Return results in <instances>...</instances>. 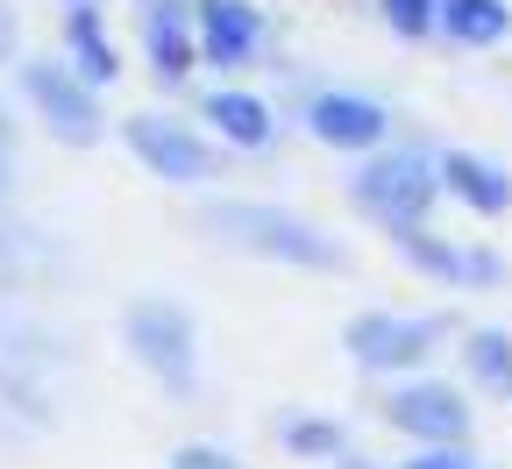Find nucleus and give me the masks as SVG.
<instances>
[{
	"label": "nucleus",
	"mask_w": 512,
	"mask_h": 469,
	"mask_svg": "<svg viewBox=\"0 0 512 469\" xmlns=\"http://www.w3.org/2000/svg\"><path fill=\"white\" fill-rule=\"evenodd\" d=\"M200 43H207V57H221V64L249 57V43H256V8H242V0H200Z\"/></svg>",
	"instance_id": "10"
},
{
	"label": "nucleus",
	"mask_w": 512,
	"mask_h": 469,
	"mask_svg": "<svg viewBox=\"0 0 512 469\" xmlns=\"http://www.w3.org/2000/svg\"><path fill=\"white\" fill-rule=\"evenodd\" d=\"M143 36H150V57H157V72H192V29H185V15H171V8H150V22H143Z\"/></svg>",
	"instance_id": "14"
},
{
	"label": "nucleus",
	"mask_w": 512,
	"mask_h": 469,
	"mask_svg": "<svg viewBox=\"0 0 512 469\" xmlns=\"http://www.w3.org/2000/svg\"><path fill=\"white\" fill-rule=\"evenodd\" d=\"M299 448H335V427H292Z\"/></svg>",
	"instance_id": "17"
},
{
	"label": "nucleus",
	"mask_w": 512,
	"mask_h": 469,
	"mask_svg": "<svg viewBox=\"0 0 512 469\" xmlns=\"http://www.w3.org/2000/svg\"><path fill=\"white\" fill-rule=\"evenodd\" d=\"M128 150H136L150 171H164V178H207V143L192 136V128H178V121L136 114L128 121Z\"/></svg>",
	"instance_id": "5"
},
{
	"label": "nucleus",
	"mask_w": 512,
	"mask_h": 469,
	"mask_svg": "<svg viewBox=\"0 0 512 469\" xmlns=\"http://www.w3.org/2000/svg\"><path fill=\"white\" fill-rule=\"evenodd\" d=\"M441 29L456 43H498L512 29V8L505 0H441Z\"/></svg>",
	"instance_id": "11"
},
{
	"label": "nucleus",
	"mask_w": 512,
	"mask_h": 469,
	"mask_svg": "<svg viewBox=\"0 0 512 469\" xmlns=\"http://www.w3.org/2000/svg\"><path fill=\"white\" fill-rule=\"evenodd\" d=\"M434 342H441V327H434V320H406V313H363V320L349 327V349H356V363H370V370H384V363H420Z\"/></svg>",
	"instance_id": "4"
},
{
	"label": "nucleus",
	"mask_w": 512,
	"mask_h": 469,
	"mask_svg": "<svg viewBox=\"0 0 512 469\" xmlns=\"http://www.w3.org/2000/svg\"><path fill=\"white\" fill-rule=\"evenodd\" d=\"M207 114L221 121V136H228V143H242V150L271 143V107H264V100H249V93H214V100H207Z\"/></svg>",
	"instance_id": "12"
},
{
	"label": "nucleus",
	"mask_w": 512,
	"mask_h": 469,
	"mask_svg": "<svg viewBox=\"0 0 512 469\" xmlns=\"http://www.w3.org/2000/svg\"><path fill=\"white\" fill-rule=\"evenodd\" d=\"M214 228L242 235L249 249H264V256H285V263H335L328 242H320L306 221L278 214V207H249V199H228V207H214Z\"/></svg>",
	"instance_id": "2"
},
{
	"label": "nucleus",
	"mask_w": 512,
	"mask_h": 469,
	"mask_svg": "<svg viewBox=\"0 0 512 469\" xmlns=\"http://www.w3.org/2000/svg\"><path fill=\"white\" fill-rule=\"evenodd\" d=\"M434 192H441V178L420 157H384L356 178V207L370 221H384L392 235H420V214L434 207Z\"/></svg>",
	"instance_id": "1"
},
{
	"label": "nucleus",
	"mask_w": 512,
	"mask_h": 469,
	"mask_svg": "<svg viewBox=\"0 0 512 469\" xmlns=\"http://www.w3.org/2000/svg\"><path fill=\"white\" fill-rule=\"evenodd\" d=\"M64 43H72V57H79V79H86V86L114 79V43L100 36V15H93V8H79L72 22H64Z\"/></svg>",
	"instance_id": "13"
},
{
	"label": "nucleus",
	"mask_w": 512,
	"mask_h": 469,
	"mask_svg": "<svg viewBox=\"0 0 512 469\" xmlns=\"http://www.w3.org/2000/svg\"><path fill=\"white\" fill-rule=\"evenodd\" d=\"M470 370L491 391H512V334H477L470 342Z\"/></svg>",
	"instance_id": "15"
},
{
	"label": "nucleus",
	"mask_w": 512,
	"mask_h": 469,
	"mask_svg": "<svg viewBox=\"0 0 512 469\" xmlns=\"http://www.w3.org/2000/svg\"><path fill=\"white\" fill-rule=\"evenodd\" d=\"M29 93H36V107L57 114V128L72 143H93V86L86 79L57 72V64H29Z\"/></svg>",
	"instance_id": "8"
},
{
	"label": "nucleus",
	"mask_w": 512,
	"mask_h": 469,
	"mask_svg": "<svg viewBox=\"0 0 512 469\" xmlns=\"http://www.w3.org/2000/svg\"><path fill=\"white\" fill-rule=\"evenodd\" d=\"M178 469H228V455H207V448H192V455H178Z\"/></svg>",
	"instance_id": "18"
},
{
	"label": "nucleus",
	"mask_w": 512,
	"mask_h": 469,
	"mask_svg": "<svg viewBox=\"0 0 512 469\" xmlns=\"http://www.w3.org/2000/svg\"><path fill=\"white\" fill-rule=\"evenodd\" d=\"M306 121H313V136L335 143V150H370V143H384V128H392V114L377 100H356V93H320L306 107Z\"/></svg>",
	"instance_id": "6"
},
{
	"label": "nucleus",
	"mask_w": 512,
	"mask_h": 469,
	"mask_svg": "<svg viewBox=\"0 0 512 469\" xmlns=\"http://www.w3.org/2000/svg\"><path fill=\"white\" fill-rule=\"evenodd\" d=\"M441 185L456 192V199H470L477 214H505V207H512V178H505L498 164L470 157V150H448V157H441Z\"/></svg>",
	"instance_id": "9"
},
{
	"label": "nucleus",
	"mask_w": 512,
	"mask_h": 469,
	"mask_svg": "<svg viewBox=\"0 0 512 469\" xmlns=\"http://www.w3.org/2000/svg\"><path fill=\"white\" fill-rule=\"evenodd\" d=\"M392 427H399V434H420V441H463V434H470V413H463L456 391L413 384V391L392 398Z\"/></svg>",
	"instance_id": "7"
},
{
	"label": "nucleus",
	"mask_w": 512,
	"mask_h": 469,
	"mask_svg": "<svg viewBox=\"0 0 512 469\" xmlns=\"http://www.w3.org/2000/svg\"><path fill=\"white\" fill-rule=\"evenodd\" d=\"M413 469H470V455H427V462H413Z\"/></svg>",
	"instance_id": "19"
},
{
	"label": "nucleus",
	"mask_w": 512,
	"mask_h": 469,
	"mask_svg": "<svg viewBox=\"0 0 512 469\" xmlns=\"http://www.w3.org/2000/svg\"><path fill=\"white\" fill-rule=\"evenodd\" d=\"M128 342L143 349V363H150L171 391H185V384H192V320H185V306L143 299L136 313H128Z\"/></svg>",
	"instance_id": "3"
},
{
	"label": "nucleus",
	"mask_w": 512,
	"mask_h": 469,
	"mask_svg": "<svg viewBox=\"0 0 512 469\" xmlns=\"http://www.w3.org/2000/svg\"><path fill=\"white\" fill-rule=\"evenodd\" d=\"M384 15L406 36H427V29H441V0H384Z\"/></svg>",
	"instance_id": "16"
}]
</instances>
